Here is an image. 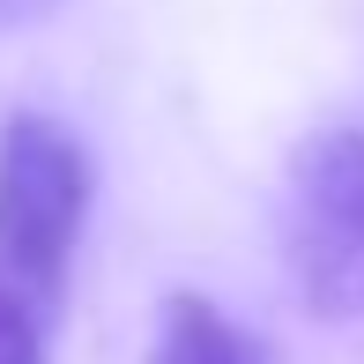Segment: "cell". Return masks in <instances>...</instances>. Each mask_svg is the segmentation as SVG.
<instances>
[{"label": "cell", "mask_w": 364, "mask_h": 364, "mask_svg": "<svg viewBox=\"0 0 364 364\" xmlns=\"http://www.w3.org/2000/svg\"><path fill=\"white\" fill-rule=\"evenodd\" d=\"M0 364H45V320L0 290Z\"/></svg>", "instance_id": "cell-4"}, {"label": "cell", "mask_w": 364, "mask_h": 364, "mask_svg": "<svg viewBox=\"0 0 364 364\" xmlns=\"http://www.w3.org/2000/svg\"><path fill=\"white\" fill-rule=\"evenodd\" d=\"M90 193L97 164L75 127L45 119V112H15L0 127V290L38 320H53L68 297Z\"/></svg>", "instance_id": "cell-1"}, {"label": "cell", "mask_w": 364, "mask_h": 364, "mask_svg": "<svg viewBox=\"0 0 364 364\" xmlns=\"http://www.w3.org/2000/svg\"><path fill=\"white\" fill-rule=\"evenodd\" d=\"M149 364H268V342L253 327H238L216 297L201 290H171L156 320V350Z\"/></svg>", "instance_id": "cell-3"}, {"label": "cell", "mask_w": 364, "mask_h": 364, "mask_svg": "<svg viewBox=\"0 0 364 364\" xmlns=\"http://www.w3.org/2000/svg\"><path fill=\"white\" fill-rule=\"evenodd\" d=\"M53 0H0V30H15V23H30V15H45Z\"/></svg>", "instance_id": "cell-5"}, {"label": "cell", "mask_w": 364, "mask_h": 364, "mask_svg": "<svg viewBox=\"0 0 364 364\" xmlns=\"http://www.w3.org/2000/svg\"><path fill=\"white\" fill-rule=\"evenodd\" d=\"M283 268L312 320H364V127H320L283 178Z\"/></svg>", "instance_id": "cell-2"}]
</instances>
